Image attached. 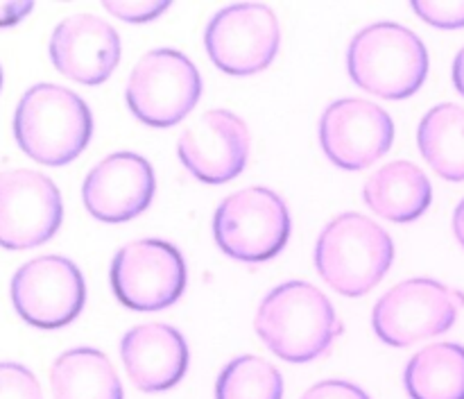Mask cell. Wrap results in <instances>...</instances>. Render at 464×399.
Instances as JSON below:
<instances>
[{
  "mask_svg": "<svg viewBox=\"0 0 464 399\" xmlns=\"http://www.w3.org/2000/svg\"><path fill=\"white\" fill-rule=\"evenodd\" d=\"M111 286L116 297L131 311H161L184 295V257L166 240H131L113 257Z\"/></svg>",
  "mask_w": 464,
  "mask_h": 399,
  "instance_id": "ba28073f",
  "label": "cell"
},
{
  "mask_svg": "<svg viewBox=\"0 0 464 399\" xmlns=\"http://www.w3.org/2000/svg\"><path fill=\"white\" fill-rule=\"evenodd\" d=\"M34 9L32 0H0V27L21 23Z\"/></svg>",
  "mask_w": 464,
  "mask_h": 399,
  "instance_id": "484cf974",
  "label": "cell"
},
{
  "mask_svg": "<svg viewBox=\"0 0 464 399\" xmlns=\"http://www.w3.org/2000/svg\"><path fill=\"white\" fill-rule=\"evenodd\" d=\"M411 399H464V347L438 343L420 349L403 375Z\"/></svg>",
  "mask_w": 464,
  "mask_h": 399,
  "instance_id": "d6986e66",
  "label": "cell"
},
{
  "mask_svg": "<svg viewBox=\"0 0 464 399\" xmlns=\"http://www.w3.org/2000/svg\"><path fill=\"white\" fill-rule=\"evenodd\" d=\"M0 399H44V393L30 367L0 361Z\"/></svg>",
  "mask_w": 464,
  "mask_h": 399,
  "instance_id": "7402d4cb",
  "label": "cell"
},
{
  "mask_svg": "<svg viewBox=\"0 0 464 399\" xmlns=\"http://www.w3.org/2000/svg\"><path fill=\"white\" fill-rule=\"evenodd\" d=\"M284 376L266 358L245 356L227 363L216 384V399H281Z\"/></svg>",
  "mask_w": 464,
  "mask_h": 399,
  "instance_id": "44dd1931",
  "label": "cell"
},
{
  "mask_svg": "<svg viewBox=\"0 0 464 399\" xmlns=\"http://www.w3.org/2000/svg\"><path fill=\"white\" fill-rule=\"evenodd\" d=\"M453 84L464 98V48L456 54V62H453Z\"/></svg>",
  "mask_w": 464,
  "mask_h": 399,
  "instance_id": "4316f807",
  "label": "cell"
},
{
  "mask_svg": "<svg viewBox=\"0 0 464 399\" xmlns=\"http://www.w3.org/2000/svg\"><path fill=\"white\" fill-rule=\"evenodd\" d=\"M50 59L62 75L80 84H102L121 62V36L95 14H72L53 30Z\"/></svg>",
  "mask_w": 464,
  "mask_h": 399,
  "instance_id": "9a60e30c",
  "label": "cell"
},
{
  "mask_svg": "<svg viewBox=\"0 0 464 399\" xmlns=\"http://www.w3.org/2000/svg\"><path fill=\"white\" fill-rule=\"evenodd\" d=\"M202 95L198 66L184 53L157 48L145 53L131 68L125 98L131 113L150 127L177 125Z\"/></svg>",
  "mask_w": 464,
  "mask_h": 399,
  "instance_id": "8992f818",
  "label": "cell"
},
{
  "mask_svg": "<svg viewBox=\"0 0 464 399\" xmlns=\"http://www.w3.org/2000/svg\"><path fill=\"white\" fill-rule=\"evenodd\" d=\"M254 329L284 361L311 363L329 352L344 326L320 288L308 281H285L263 297Z\"/></svg>",
  "mask_w": 464,
  "mask_h": 399,
  "instance_id": "6da1fadb",
  "label": "cell"
},
{
  "mask_svg": "<svg viewBox=\"0 0 464 399\" xmlns=\"http://www.w3.org/2000/svg\"><path fill=\"white\" fill-rule=\"evenodd\" d=\"M121 358L136 388L143 393H161L184 379L188 345L175 326L148 322L122 336Z\"/></svg>",
  "mask_w": 464,
  "mask_h": 399,
  "instance_id": "2e32d148",
  "label": "cell"
},
{
  "mask_svg": "<svg viewBox=\"0 0 464 399\" xmlns=\"http://www.w3.org/2000/svg\"><path fill=\"white\" fill-rule=\"evenodd\" d=\"M154 189L157 181L148 159L136 152H116L86 175L82 200L95 220L127 222L150 207Z\"/></svg>",
  "mask_w": 464,
  "mask_h": 399,
  "instance_id": "5bb4252c",
  "label": "cell"
},
{
  "mask_svg": "<svg viewBox=\"0 0 464 399\" xmlns=\"http://www.w3.org/2000/svg\"><path fill=\"white\" fill-rule=\"evenodd\" d=\"M281 30L267 5L243 3L220 9L208 21L204 45L211 62L227 75H254L275 62Z\"/></svg>",
  "mask_w": 464,
  "mask_h": 399,
  "instance_id": "30bf717a",
  "label": "cell"
},
{
  "mask_svg": "<svg viewBox=\"0 0 464 399\" xmlns=\"http://www.w3.org/2000/svg\"><path fill=\"white\" fill-rule=\"evenodd\" d=\"M213 236L227 257L245 263L270 261L288 245L290 211L275 190L243 189L216 209Z\"/></svg>",
  "mask_w": 464,
  "mask_h": 399,
  "instance_id": "5b68a950",
  "label": "cell"
},
{
  "mask_svg": "<svg viewBox=\"0 0 464 399\" xmlns=\"http://www.w3.org/2000/svg\"><path fill=\"white\" fill-rule=\"evenodd\" d=\"M411 7L429 25L442 30L464 27V0H412Z\"/></svg>",
  "mask_w": 464,
  "mask_h": 399,
  "instance_id": "603a6c76",
  "label": "cell"
},
{
  "mask_svg": "<svg viewBox=\"0 0 464 399\" xmlns=\"http://www.w3.org/2000/svg\"><path fill=\"white\" fill-rule=\"evenodd\" d=\"M420 150L440 177L464 181V107L438 104L420 122Z\"/></svg>",
  "mask_w": 464,
  "mask_h": 399,
  "instance_id": "ffe728a7",
  "label": "cell"
},
{
  "mask_svg": "<svg viewBox=\"0 0 464 399\" xmlns=\"http://www.w3.org/2000/svg\"><path fill=\"white\" fill-rule=\"evenodd\" d=\"M453 231H456V238L460 240V245L464 248V198L456 207V213H453Z\"/></svg>",
  "mask_w": 464,
  "mask_h": 399,
  "instance_id": "83f0119b",
  "label": "cell"
},
{
  "mask_svg": "<svg viewBox=\"0 0 464 399\" xmlns=\"http://www.w3.org/2000/svg\"><path fill=\"white\" fill-rule=\"evenodd\" d=\"M62 220V193L50 177L30 168L0 172V248H39L57 234Z\"/></svg>",
  "mask_w": 464,
  "mask_h": 399,
  "instance_id": "8fae6325",
  "label": "cell"
},
{
  "mask_svg": "<svg viewBox=\"0 0 464 399\" xmlns=\"http://www.w3.org/2000/svg\"><path fill=\"white\" fill-rule=\"evenodd\" d=\"M53 399H125L116 367L93 347H75L50 367Z\"/></svg>",
  "mask_w": 464,
  "mask_h": 399,
  "instance_id": "ac0fdd59",
  "label": "cell"
},
{
  "mask_svg": "<svg viewBox=\"0 0 464 399\" xmlns=\"http://www.w3.org/2000/svg\"><path fill=\"white\" fill-rule=\"evenodd\" d=\"M249 130L229 109H211L177 141V154L204 184H225L245 170L249 159Z\"/></svg>",
  "mask_w": 464,
  "mask_h": 399,
  "instance_id": "4fadbf2b",
  "label": "cell"
},
{
  "mask_svg": "<svg viewBox=\"0 0 464 399\" xmlns=\"http://www.w3.org/2000/svg\"><path fill=\"white\" fill-rule=\"evenodd\" d=\"M93 134L91 109L66 86H30L14 112V136L23 152L44 166H66L80 157Z\"/></svg>",
  "mask_w": 464,
  "mask_h": 399,
  "instance_id": "7a4b0ae2",
  "label": "cell"
},
{
  "mask_svg": "<svg viewBox=\"0 0 464 399\" xmlns=\"http://www.w3.org/2000/svg\"><path fill=\"white\" fill-rule=\"evenodd\" d=\"M302 399H370L365 390L358 388L352 381L343 379H326L308 388Z\"/></svg>",
  "mask_w": 464,
  "mask_h": 399,
  "instance_id": "d4e9b609",
  "label": "cell"
},
{
  "mask_svg": "<svg viewBox=\"0 0 464 399\" xmlns=\"http://www.w3.org/2000/svg\"><path fill=\"white\" fill-rule=\"evenodd\" d=\"M12 304L36 329H62L82 313L86 284L80 268L66 257L45 254L23 263L12 277Z\"/></svg>",
  "mask_w": 464,
  "mask_h": 399,
  "instance_id": "9c48e42d",
  "label": "cell"
},
{
  "mask_svg": "<svg viewBox=\"0 0 464 399\" xmlns=\"http://www.w3.org/2000/svg\"><path fill=\"white\" fill-rule=\"evenodd\" d=\"M365 204L392 222H412L430 207L433 186L420 166L392 161L379 168L362 189Z\"/></svg>",
  "mask_w": 464,
  "mask_h": 399,
  "instance_id": "e0dca14e",
  "label": "cell"
},
{
  "mask_svg": "<svg viewBox=\"0 0 464 399\" xmlns=\"http://www.w3.org/2000/svg\"><path fill=\"white\" fill-rule=\"evenodd\" d=\"M464 308L462 290L435 279H406L376 302L372 325L390 347H408L444 334Z\"/></svg>",
  "mask_w": 464,
  "mask_h": 399,
  "instance_id": "52a82bcc",
  "label": "cell"
},
{
  "mask_svg": "<svg viewBox=\"0 0 464 399\" xmlns=\"http://www.w3.org/2000/svg\"><path fill=\"white\" fill-rule=\"evenodd\" d=\"M320 143L331 163L344 170H362L392 148L394 122L370 100H335L322 113Z\"/></svg>",
  "mask_w": 464,
  "mask_h": 399,
  "instance_id": "7c38bea8",
  "label": "cell"
},
{
  "mask_svg": "<svg viewBox=\"0 0 464 399\" xmlns=\"http://www.w3.org/2000/svg\"><path fill=\"white\" fill-rule=\"evenodd\" d=\"M352 80L385 100L415 95L429 75V53L420 36L399 23H374L358 32L347 50Z\"/></svg>",
  "mask_w": 464,
  "mask_h": 399,
  "instance_id": "277c9868",
  "label": "cell"
},
{
  "mask_svg": "<svg viewBox=\"0 0 464 399\" xmlns=\"http://www.w3.org/2000/svg\"><path fill=\"white\" fill-rule=\"evenodd\" d=\"M392 261L394 243L388 231L356 211L335 216L315 245L320 277L347 297L370 293L388 275Z\"/></svg>",
  "mask_w": 464,
  "mask_h": 399,
  "instance_id": "3957f363",
  "label": "cell"
},
{
  "mask_svg": "<svg viewBox=\"0 0 464 399\" xmlns=\"http://www.w3.org/2000/svg\"><path fill=\"white\" fill-rule=\"evenodd\" d=\"M109 14L127 23H148L161 16L170 3L168 0H104Z\"/></svg>",
  "mask_w": 464,
  "mask_h": 399,
  "instance_id": "cb8c5ba5",
  "label": "cell"
},
{
  "mask_svg": "<svg viewBox=\"0 0 464 399\" xmlns=\"http://www.w3.org/2000/svg\"><path fill=\"white\" fill-rule=\"evenodd\" d=\"M0 86H3V71H0Z\"/></svg>",
  "mask_w": 464,
  "mask_h": 399,
  "instance_id": "f1b7e54d",
  "label": "cell"
}]
</instances>
